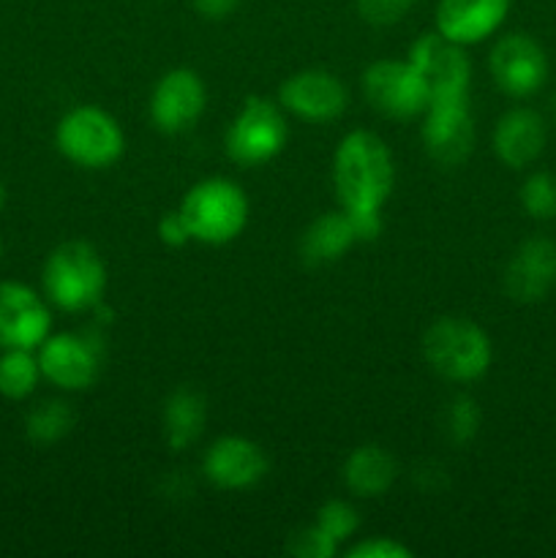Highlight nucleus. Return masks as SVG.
Listing matches in <instances>:
<instances>
[{"label":"nucleus","mask_w":556,"mask_h":558,"mask_svg":"<svg viewBox=\"0 0 556 558\" xmlns=\"http://www.w3.org/2000/svg\"><path fill=\"white\" fill-rule=\"evenodd\" d=\"M336 196L347 213H382L396 183L390 147L374 131H352L333 156Z\"/></svg>","instance_id":"f257e3e1"},{"label":"nucleus","mask_w":556,"mask_h":558,"mask_svg":"<svg viewBox=\"0 0 556 558\" xmlns=\"http://www.w3.org/2000/svg\"><path fill=\"white\" fill-rule=\"evenodd\" d=\"M41 281L44 294L55 308L80 314L101 303L107 289V267L90 243L69 240L47 256Z\"/></svg>","instance_id":"f03ea898"},{"label":"nucleus","mask_w":556,"mask_h":558,"mask_svg":"<svg viewBox=\"0 0 556 558\" xmlns=\"http://www.w3.org/2000/svg\"><path fill=\"white\" fill-rule=\"evenodd\" d=\"M445 428L456 445H467L469 439H474L480 428V409L472 398L461 396L456 401L447 403L445 412Z\"/></svg>","instance_id":"a878e982"},{"label":"nucleus","mask_w":556,"mask_h":558,"mask_svg":"<svg viewBox=\"0 0 556 558\" xmlns=\"http://www.w3.org/2000/svg\"><path fill=\"white\" fill-rule=\"evenodd\" d=\"M287 120L267 98H249L227 131V156L240 167L273 161L287 145Z\"/></svg>","instance_id":"423d86ee"},{"label":"nucleus","mask_w":556,"mask_h":558,"mask_svg":"<svg viewBox=\"0 0 556 558\" xmlns=\"http://www.w3.org/2000/svg\"><path fill=\"white\" fill-rule=\"evenodd\" d=\"M545 120L534 109L518 107L501 114L494 129V153L499 161L510 169H523L537 161L540 153L545 150Z\"/></svg>","instance_id":"a211bd4d"},{"label":"nucleus","mask_w":556,"mask_h":558,"mask_svg":"<svg viewBox=\"0 0 556 558\" xmlns=\"http://www.w3.org/2000/svg\"><path fill=\"white\" fill-rule=\"evenodd\" d=\"M202 472L216 488L245 490L265 477L267 458L259 445L243 439V436H221L207 447Z\"/></svg>","instance_id":"2eb2a0df"},{"label":"nucleus","mask_w":556,"mask_h":558,"mask_svg":"<svg viewBox=\"0 0 556 558\" xmlns=\"http://www.w3.org/2000/svg\"><path fill=\"white\" fill-rule=\"evenodd\" d=\"M347 556L349 558H412V550H409L407 545L396 543V539L374 537V539H363L360 545H354Z\"/></svg>","instance_id":"c85d7f7f"},{"label":"nucleus","mask_w":556,"mask_h":558,"mask_svg":"<svg viewBox=\"0 0 556 558\" xmlns=\"http://www.w3.org/2000/svg\"><path fill=\"white\" fill-rule=\"evenodd\" d=\"M0 256H3V240H0Z\"/></svg>","instance_id":"473e14b6"},{"label":"nucleus","mask_w":556,"mask_h":558,"mask_svg":"<svg viewBox=\"0 0 556 558\" xmlns=\"http://www.w3.org/2000/svg\"><path fill=\"white\" fill-rule=\"evenodd\" d=\"M488 69L499 90L512 98L534 96L548 80L545 49L527 33H507L494 44Z\"/></svg>","instance_id":"9d476101"},{"label":"nucleus","mask_w":556,"mask_h":558,"mask_svg":"<svg viewBox=\"0 0 556 558\" xmlns=\"http://www.w3.org/2000/svg\"><path fill=\"white\" fill-rule=\"evenodd\" d=\"M38 365L60 390H87L101 371V347L82 332H58L38 347Z\"/></svg>","instance_id":"9b49d317"},{"label":"nucleus","mask_w":556,"mask_h":558,"mask_svg":"<svg viewBox=\"0 0 556 558\" xmlns=\"http://www.w3.org/2000/svg\"><path fill=\"white\" fill-rule=\"evenodd\" d=\"M58 150L69 161L85 169H104L118 161L125 150V136L118 120L98 107H76L55 131Z\"/></svg>","instance_id":"39448f33"},{"label":"nucleus","mask_w":556,"mask_h":558,"mask_svg":"<svg viewBox=\"0 0 556 558\" xmlns=\"http://www.w3.org/2000/svg\"><path fill=\"white\" fill-rule=\"evenodd\" d=\"M158 238H161L167 245H172V248L189 243L191 234H189V229H185L183 218H180L178 210L164 213L161 221H158Z\"/></svg>","instance_id":"c756f323"},{"label":"nucleus","mask_w":556,"mask_h":558,"mask_svg":"<svg viewBox=\"0 0 556 558\" xmlns=\"http://www.w3.org/2000/svg\"><path fill=\"white\" fill-rule=\"evenodd\" d=\"M289 554L298 558H333L338 554V543L314 523L289 537Z\"/></svg>","instance_id":"bb28decb"},{"label":"nucleus","mask_w":556,"mask_h":558,"mask_svg":"<svg viewBox=\"0 0 556 558\" xmlns=\"http://www.w3.org/2000/svg\"><path fill=\"white\" fill-rule=\"evenodd\" d=\"M316 526L325 529L341 545L343 539H349L360 529V515L349 501L333 499L325 507H319V512H316Z\"/></svg>","instance_id":"393cba45"},{"label":"nucleus","mask_w":556,"mask_h":558,"mask_svg":"<svg viewBox=\"0 0 556 558\" xmlns=\"http://www.w3.org/2000/svg\"><path fill=\"white\" fill-rule=\"evenodd\" d=\"M205 82L191 69H174L158 80L150 98V118L164 134L189 131L205 112Z\"/></svg>","instance_id":"ddd939ff"},{"label":"nucleus","mask_w":556,"mask_h":558,"mask_svg":"<svg viewBox=\"0 0 556 558\" xmlns=\"http://www.w3.org/2000/svg\"><path fill=\"white\" fill-rule=\"evenodd\" d=\"M358 243L354 238L352 221H349L347 210L341 213H325V216L316 218L303 234V259L309 265H327V262H336L347 254L352 245Z\"/></svg>","instance_id":"412c9836"},{"label":"nucleus","mask_w":556,"mask_h":558,"mask_svg":"<svg viewBox=\"0 0 556 558\" xmlns=\"http://www.w3.org/2000/svg\"><path fill=\"white\" fill-rule=\"evenodd\" d=\"M207 423V403L191 387H180L164 403V436L172 450H185L200 439Z\"/></svg>","instance_id":"aec40b11"},{"label":"nucleus","mask_w":556,"mask_h":558,"mask_svg":"<svg viewBox=\"0 0 556 558\" xmlns=\"http://www.w3.org/2000/svg\"><path fill=\"white\" fill-rule=\"evenodd\" d=\"M510 11V0H439L436 31L450 41L469 47L494 36Z\"/></svg>","instance_id":"f3484780"},{"label":"nucleus","mask_w":556,"mask_h":558,"mask_svg":"<svg viewBox=\"0 0 556 558\" xmlns=\"http://www.w3.org/2000/svg\"><path fill=\"white\" fill-rule=\"evenodd\" d=\"M409 63L428 90V104L442 98H467L472 65L461 44L436 33H423L409 49Z\"/></svg>","instance_id":"0eeeda50"},{"label":"nucleus","mask_w":556,"mask_h":558,"mask_svg":"<svg viewBox=\"0 0 556 558\" xmlns=\"http://www.w3.org/2000/svg\"><path fill=\"white\" fill-rule=\"evenodd\" d=\"M5 199H9V194H5V185H3V180H0V210L5 207Z\"/></svg>","instance_id":"2f4dec72"},{"label":"nucleus","mask_w":556,"mask_h":558,"mask_svg":"<svg viewBox=\"0 0 556 558\" xmlns=\"http://www.w3.org/2000/svg\"><path fill=\"white\" fill-rule=\"evenodd\" d=\"M425 363L447 381H474L491 368L494 349L483 327L461 316H445L423 338Z\"/></svg>","instance_id":"20e7f679"},{"label":"nucleus","mask_w":556,"mask_h":558,"mask_svg":"<svg viewBox=\"0 0 556 558\" xmlns=\"http://www.w3.org/2000/svg\"><path fill=\"white\" fill-rule=\"evenodd\" d=\"M41 379V365L33 349H3L0 354V396L9 401H25Z\"/></svg>","instance_id":"4be33fe9"},{"label":"nucleus","mask_w":556,"mask_h":558,"mask_svg":"<svg viewBox=\"0 0 556 558\" xmlns=\"http://www.w3.org/2000/svg\"><path fill=\"white\" fill-rule=\"evenodd\" d=\"M52 330L44 298L16 281H0V349H33L36 352Z\"/></svg>","instance_id":"f8f14e48"},{"label":"nucleus","mask_w":556,"mask_h":558,"mask_svg":"<svg viewBox=\"0 0 556 558\" xmlns=\"http://www.w3.org/2000/svg\"><path fill=\"white\" fill-rule=\"evenodd\" d=\"M196 9V14L205 16V20H223L234 11L238 0H191Z\"/></svg>","instance_id":"7c9ffc66"},{"label":"nucleus","mask_w":556,"mask_h":558,"mask_svg":"<svg viewBox=\"0 0 556 558\" xmlns=\"http://www.w3.org/2000/svg\"><path fill=\"white\" fill-rule=\"evenodd\" d=\"M423 136L425 153L439 167H461L474 150V123L469 112L467 98H442L431 101L423 112Z\"/></svg>","instance_id":"1a4fd4ad"},{"label":"nucleus","mask_w":556,"mask_h":558,"mask_svg":"<svg viewBox=\"0 0 556 558\" xmlns=\"http://www.w3.org/2000/svg\"><path fill=\"white\" fill-rule=\"evenodd\" d=\"M396 458L379 445L358 447L343 463V483L354 496H363V499H376V496L387 494L390 485L396 483Z\"/></svg>","instance_id":"6ab92c4d"},{"label":"nucleus","mask_w":556,"mask_h":558,"mask_svg":"<svg viewBox=\"0 0 556 558\" xmlns=\"http://www.w3.org/2000/svg\"><path fill=\"white\" fill-rule=\"evenodd\" d=\"M371 107L392 120L418 118L428 109V90L409 60H376L363 74Z\"/></svg>","instance_id":"6e6552de"},{"label":"nucleus","mask_w":556,"mask_h":558,"mask_svg":"<svg viewBox=\"0 0 556 558\" xmlns=\"http://www.w3.org/2000/svg\"><path fill=\"white\" fill-rule=\"evenodd\" d=\"M281 104L309 123H327L343 114L349 93L336 74L322 69L300 71L281 85Z\"/></svg>","instance_id":"4468645a"},{"label":"nucleus","mask_w":556,"mask_h":558,"mask_svg":"<svg viewBox=\"0 0 556 558\" xmlns=\"http://www.w3.org/2000/svg\"><path fill=\"white\" fill-rule=\"evenodd\" d=\"M178 213L191 240L221 245L243 232L245 221H249V199L232 180L207 178L189 189Z\"/></svg>","instance_id":"7ed1b4c3"},{"label":"nucleus","mask_w":556,"mask_h":558,"mask_svg":"<svg viewBox=\"0 0 556 558\" xmlns=\"http://www.w3.org/2000/svg\"><path fill=\"white\" fill-rule=\"evenodd\" d=\"M556 283V243L529 238L505 270V289L516 303H537Z\"/></svg>","instance_id":"dca6fc26"},{"label":"nucleus","mask_w":556,"mask_h":558,"mask_svg":"<svg viewBox=\"0 0 556 558\" xmlns=\"http://www.w3.org/2000/svg\"><path fill=\"white\" fill-rule=\"evenodd\" d=\"M74 428V412L65 401H44L31 409L25 434L33 445H55Z\"/></svg>","instance_id":"5701e85b"},{"label":"nucleus","mask_w":556,"mask_h":558,"mask_svg":"<svg viewBox=\"0 0 556 558\" xmlns=\"http://www.w3.org/2000/svg\"><path fill=\"white\" fill-rule=\"evenodd\" d=\"M418 0H358V14L363 16L368 25L387 27L401 22L403 16L412 11Z\"/></svg>","instance_id":"cd10ccee"},{"label":"nucleus","mask_w":556,"mask_h":558,"mask_svg":"<svg viewBox=\"0 0 556 558\" xmlns=\"http://www.w3.org/2000/svg\"><path fill=\"white\" fill-rule=\"evenodd\" d=\"M521 205L534 221L556 218V178L548 172H534L521 185Z\"/></svg>","instance_id":"b1692460"}]
</instances>
